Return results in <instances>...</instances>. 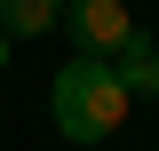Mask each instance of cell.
I'll return each instance as SVG.
<instances>
[{"label": "cell", "instance_id": "obj_1", "mask_svg": "<svg viewBox=\"0 0 159 151\" xmlns=\"http://www.w3.org/2000/svg\"><path fill=\"white\" fill-rule=\"evenodd\" d=\"M127 103H135V95H127L119 64H111V56H88V48H72V64L48 80V119H56V135H72V143L119 135Z\"/></svg>", "mask_w": 159, "mask_h": 151}, {"label": "cell", "instance_id": "obj_2", "mask_svg": "<svg viewBox=\"0 0 159 151\" xmlns=\"http://www.w3.org/2000/svg\"><path fill=\"white\" fill-rule=\"evenodd\" d=\"M64 32L88 56H111L119 40L135 32V16H127V0H64Z\"/></svg>", "mask_w": 159, "mask_h": 151}, {"label": "cell", "instance_id": "obj_3", "mask_svg": "<svg viewBox=\"0 0 159 151\" xmlns=\"http://www.w3.org/2000/svg\"><path fill=\"white\" fill-rule=\"evenodd\" d=\"M111 64H119V80H127V95H159V40L151 32H127L111 48Z\"/></svg>", "mask_w": 159, "mask_h": 151}, {"label": "cell", "instance_id": "obj_4", "mask_svg": "<svg viewBox=\"0 0 159 151\" xmlns=\"http://www.w3.org/2000/svg\"><path fill=\"white\" fill-rule=\"evenodd\" d=\"M64 24V0H0V32L8 40H40Z\"/></svg>", "mask_w": 159, "mask_h": 151}, {"label": "cell", "instance_id": "obj_5", "mask_svg": "<svg viewBox=\"0 0 159 151\" xmlns=\"http://www.w3.org/2000/svg\"><path fill=\"white\" fill-rule=\"evenodd\" d=\"M8 48H16V40H8V32H0V72H8Z\"/></svg>", "mask_w": 159, "mask_h": 151}]
</instances>
